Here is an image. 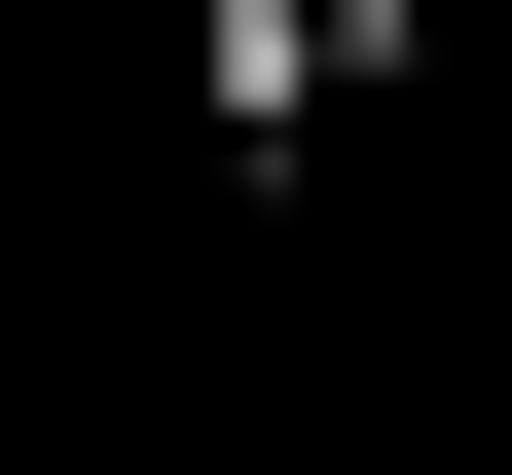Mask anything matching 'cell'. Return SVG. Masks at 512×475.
<instances>
[{"mask_svg": "<svg viewBox=\"0 0 512 475\" xmlns=\"http://www.w3.org/2000/svg\"><path fill=\"white\" fill-rule=\"evenodd\" d=\"M330 110V0H220V147H293Z\"/></svg>", "mask_w": 512, "mask_h": 475, "instance_id": "6da1fadb", "label": "cell"}]
</instances>
